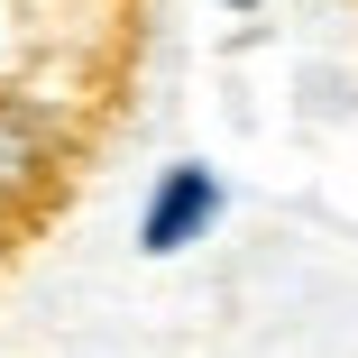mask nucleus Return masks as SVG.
<instances>
[{
    "label": "nucleus",
    "instance_id": "nucleus-1",
    "mask_svg": "<svg viewBox=\"0 0 358 358\" xmlns=\"http://www.w3.org/2000/svg\"><path fill=\"white\" fill-rule=\"evenodd\" d=\"M221 211H230L221 166L211 157H175V166H157L148 202H138V248L148 257H184V248H202L211 230H221Z\"/></svg>",
    "mask_w": 358,
    "mask_h": 358
},
{
    "label": "nucleus",
    "instance_id": "nucleus-2",
    "mask_svg": "<svg viewBox=\"0 0 358 358\" xmlns=\"http://www.w3.org/2000/svg\"><path fill=\"white\" fill-rule=\"evenodd\" d=\"M55 120L37 110V101H0V211H19L28 193H46V175H55Z\"/></svg>",
    "mask_w": 358,
    "mask_h": 358
},
{
    "label": "nucleus",
    "instance_id": "nucleus-3",
    "mask_svg": "<svg viewBox=\"0 0 358 358\" xmlns=\"http://www.w3.org/2000/svg\"><path fill=\"white\" fill-rule=\"evenodd\" d=\"M221 10H266V0H221Z\"/></svg>",
    "mask_w": 358,
    "mask_h": 358
}]
</instances>
